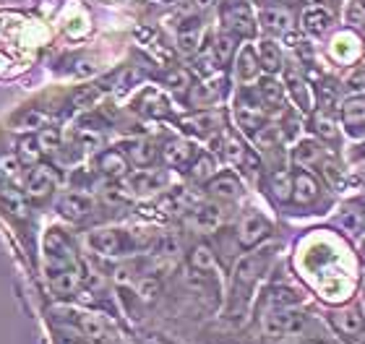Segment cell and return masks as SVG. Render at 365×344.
I'll return each instance as SVG.
<instances>
[{"instance_id": "1", "label": "cell", "mask_w": 365, "mask_h": 344, "mask_svg": "<svg viewBox=\"0 0 365 344\" xmlns=\"http://www.w3.org/2000/svg\"><path fill=\"white\" fill-rule=\"evenodd\" d=\"M222 19H225V26L230 29V34H235V37H253V34H256V24H253L251 8L245 6L243 0L227 3L225 11H222Z\"/></svg>"}, {"instance_id": "2", "label": "cell", "mask_w": 365, "mask_h": 344, "mask_svg": "<svg viewBox=\"0 0 365 344\" xmlns=\"http://www.w3.org/2000/svg\"><path fill=\"white\" fill-rule=\"evenodd\" d=\"M86 243L94 253L102 256H120L128 248V237L123 235L120 229H94L86 235Z\"/></svg>"}, {"instance_id": "3", "label": "cell", "mask_w": 365, "mask_h": 344, "mask_svg": "<svg viewBox=\"0 0 365 344\" xmlns=\"http://www.w3.org/2000/svg\"><path fill=\"white\" fill-rule=\"evenodd\" d=\"M305 326V318L300 313H292V311H272V313L264 316V329H267L269 337H284V334H295Z\"/></svg>"}, {"instance_id": "4", "label": "cell", "mask_w": 365, "mask_h": 344, "mask_svg": "<svg viewBox=\"0 0 365 344\" xmlns=\"http://www.w3.org/2000/svg\"><path fill=\"white\" fill-rule=\"evenodd\" d=\"M267 235H269V222L261 214H245L240 227H237V243L243 245V248L259 245Z\"/></svg>"}, {"instance_id": "5", "label": "cell", "mask_w": 365, "mask_h": 344, "mask_svg": "<svg viewBox=\"0 0 365 344\" xmlns=\"http://www.w3.org/2000/svg\"><path fill=\"white\" fill-rule=\"evenodd\" d=\"M329 321L334 326L342 337H360L365 331V318L360 313L358 308H344V311H334V313L329 316Z\"/></svg>"}, {"instance_id": "6", "label": "cell", "mask_w": 365, "mask_h": 344, "mask_svg": "<svg viewBox=\"0 0 365 344\" xmlns=\"http://www.w3.org/2000/svg\"><path fill=\"white\" fill-rule=\"evenodd\" d=\"M58 185V175H55L53 167L47 165H39L29 172V180H26V191H29L31 199H47L50 193L55 191Z\"/></svg>"}, {"instance_id": "7", "label": "cell", "mask_w": 365, "mask_h": 344, "mask_svg": "<svg viewBox=\"0 0 365 344\" xmlns=\"http://www.w3.org/2000/svg\"><path fill=\"white\" fill-rule=\"evenodd\" d=\"M342 123L355 138L365 136V97H350L342 105Z\"/></svg>"}, {"instance_id": "8", "label": "cell", "mask_w": 365, "mask_h": 344, "mask_svg": "<svg viewBox=\"0 0 365 344\" xmlns=\"http://www.w3.org/2000/svg\"><path fill=\"white\" fill-rule=\"evenodd\" d=\"M91 209H94V204H91V199L86 193H66V196L58 201V212H61L66 219H71V222H81L84 217L91 214Z\"/></svg>"}, {"instance_id": "9", "label": "cell", "mask_w": 365, "mask_h": 344, "mask_svg": "<svg viewBox=\"0 0 365 344\" xmlns=\"http://www.w3.org/2000/svg\"><path fill=\"white\" fill-rule=\"evenodd\" d=\"M76 326L86 339H91V342L99 344V342H107V339H110V326L105 323V318H102V316L76 313Z\"/></svg>"}, {"instance_id": "10", "label": "cell", "mask_w": 365, "mask_h": 344, "mask_svg": "<svg viewBox=\"0 0 365 344\" xmlns=\"http://www.w3.org/2000/svg\"><path fill=\"white\" fill-rule=\"evenodd\" d=\"M292 199H295V204H303V207L319 199V183H316V177L311 172H295V177H292Z\"/></svg>"}, {"instance_id": "11", "label": "cell", "mask_w": 365, "mask_h": 344, "mask_svg": "<svg viewBox=\"0 0 365 344\" xmlns=\"http://www.w3.org/2000/svg\"><path fill=\"white\" fill-rule=\"evenodd\" d=\"M162 154H165V162H168L170 167H188L196 152H193V146H190L188 141L170 138L168 144H165V149H162Z\"/></svg>"}, {"instance_id": "12", "label": "cell", "mask_w": 365, "mask_h": 344, "mask_svg": "<svg viewBox=\"0 0 365 344\" xmlns=\"http://www.w3.org/2000/svg\"><path fill=\"white\" fill-rule=\"evenodd\" d=\"M264 271V256H245L235 266V284L237 287H251Z\"/></svg>"}, {"instance_id": "13", "label": "cell", "mask_w": 365, "mask_h": 344, "mask_svg": "<svg viewBox=\"0 0 365 344\" xmlns=\"http://www.w3.org/2000/svg\"><path fill=\"white\" fill-rule=\"evenodd\" d=\"M206 188H209V193H212L214 199H237L240 196V180L232 172L214 175Z\"/></svg>"}, {"instance_id": "14", "label": "cell", "mask_w": 365, "mask_h": 344, "mask_svg": "<svg viewBox=\"0 0 365 344\" xmlns=\"http://www.w3.org/2000/svg\"><path fill=\"white\" fill-rule=\"evenodd\" d=\"M201 45V21L198 19H188V21H182L180 31H178V47H180V53L185 55H193Z\"/></svg>"}, {"instance_id": "15", "label": "cell", "mask_w": 365, "mask_h": 344, "mask_svg": "<svg viewBox=\"0 0 365 344\" xmlns=\"http://www.w3.org/2000/svg\"><path fill=\"white\" fill-rule=\"evenodd\" d=\"M84 276L76 274L73 269H50V282H53V290L58 295H71V292L78 290V284H81Z\"/></svg>"}, {"instance_id": "16", "label": "cell", "mask_w": 365, "mask_h": 344, "mask_svg": "<svg viewBox=\"0 0 365 344\" xmlns=\"http://www.w3.org/2000/svg\"><path fill=\"white\" fill-rule=\"evenodd\" d=\"M292 14H289L287 8H264L261 11V24L267 26V29L277 31V34H284V31L292 29Z\"/></svg>"}, {"instance_id": "17", "label": "cell", "mask_w": 365, "mask_h": 344, "mask_svg": "<svg viewBox=\"0 0 365 344\" xmlns=\"http://www.w3.org/2000/svg\"><path fill=\"white\" fill-rule=\"evenodd\" d=\"M99 172H105V175H110V177L128 175V160L123 157V152L110 149V152H105L99 157Z\"/></svg>"}, {"instance_id": "18", "label": "cell", "mask_w": 365, "mask_h": 344, "mask_svg": "<svg viewBox=\"0 0 365 344\" xmlns=\"http://www.w3.org/2000/svg\"><path fill=\"white\" fill-rule=\"evenodd\" d=\"M162 183H165V175L162 172H154V170H141L138 175H133L128 180L130 191L133 193H152V191H160Z\"/></svg>"}, {"instance_id": "19", "label": "cell", "mask_w": 365, "mask_h": 344, "mask_svg": "<svg viewBox=\"0 0 365 344\" xmlns=\"http://www.w3.org/2000/svg\"><path fill=\"white\" fill-rule=\"evenodd\" d=\"M0 207L6 209L11 217H19V219H26V217H29L26 199H24L19 191H14V188H6V191L0 193Z\"/></svg>"}, {"instance_id": "20", "label": "cell", "mask_w": 365, "mask_h": 344, "mask_svg": "<svg viewBox=\"0 0 365 344\" xmlns=\"http://www.w3.org/2000/svg\"><path fill=\"white\" fill-rule=\"evenodd\" d=\"M303 26L311 34H324L331 26V14L327 8H308L303 14Z\"/></svg>"}, {"instance_id": "21", "label": "cell", "mask_w": 365, "mask_h": 344, "mask_svg": "<svg viewBox=\"0 0 365 344\" xmlns=\"http://www.w3.org/2000/svg\"><path fill=\"white\" fill-rule=\"evenodd\" d=\"M190 269H196L198 274H209V271H217V259H214V251L209 245H196L190 251Z\"/></svg>"}, {"instance_id": "22", "label": "cell", "mask_w": 365, "mask_h": 344, "mask_svg": "<svg viewBox=\"0 0 365 344\" xmlns=\"http://www.w3.org/2000/svg\"><path fill=\"white\" fill-rule=\"evenodd\" d=\"M292 160H295L297 167H316V165L324 160V152H321V146L316 144V141H303V144L295 149Z\"/></svg>"}, {"instance_id": "23", "label": "cell", "mask_w": 365, "mask_h": 344, "mask_svg": "<svg viewBox=\"0 0 365 344\" xmlns=\"http://www.w3.org/2000/svg\"><path fill=\"white\" fill-rule=\"evenodd\" d=\"M269 191H272L274 201L292 199V177H289V172H282V170L272 172V177H269Z\"/></svg>"}, {"instance_id": "24", "label": "cell", "mask_w": 365, "mask_h": 344, "mask_svg": "<svg viewBox=\"0 0 365 344\" xmlns=\"http://www.w3.org/2000/svg\"><path fill=\"white\" fill-rule=\"evenodd\" d=\"M259 66H261V68H267L269 73H274V71L282 68V53H279V47L274 45L272 39L261 42V47H259Z\"/></svg>"}, {"instance_id": "25", "label": "cell", "mask_w": 365, "mask_h": 344, "mask_svg": "<svg viewBox=\"0 0 365 344\" xmlns=\"http://www.w3.org/2000/svg\"><path fill=\"white\" fill-rule=\"evenodd\" d=\"M311 125H313V133H319L324 141H336V136H339L334 118H331L329 113H316L313 115Z\"/></svg>"}, {"instance_id": "26", "label": "cell", "mask_w": 365, "mask_h": 344, "mask_svg": "<svg viewBox=\"0 0 365 344\" xmlns=\"http://www.w3.org/2000/svg\"><path fill=\"white\" fill-rule=\"evenodd\" d=\"M128 157L133 165L146 167V165H152V162L157 160V149H154V144H149V141H133V144L128 146Z\"/></svg>"}, {"instance_id": "27", "label": "cell", "mask_w": 365, "mask_h": 344, "mask_svg": "<svg viewBox=\"0 0 365 344\" xmlns=\"http://www.w3.org/2000/svg\"><path fill=\"white\" fill-rule=\"evenodd\" d=\"M214 61L220 63V66H225V63L232 58V53H235V34H227V31H222L220 37L214 39Z\"/></svg>"}, {"instance_id": "28", "label": "cell", "mask_w": 365, "mask_h": 344, "mask_svg": "<svg viewBox=\"0 0 365 344\" xmlns=\"http://www.w3.org/2000/svg\"><path fill=\"white\" fill-rule=\"evenodd\" d=\"M220 219H222V212L217 207H212V204L198 207L196 212H193V224H196L198 229H214L220 224Z\"/></svg>"}, {"instance_id": "29", "label": "cell", "mask_w": 365, "mask_h": 344, "mask_svg": "<svg viewBox=\"0 0 365 344\" xmlns=\"http://www.w3.org/2000/svg\"><path fill=\"white\" fill-rule=\"evenodd\" d=\"M336 224H339L344 232L355 235V232H360V229L365 227V217H363V212H358V209H344V212L336 214Z\"/></svg>"}, {"instance_id": "30", "label": "cell", "mask_w": 365, "mask_h": 344, "mask_svg": "<svg viewBox=\"0 0 365 344\" xmlns=\"http://www.w3.org/2000/svg\"><path fill=\"white\" fill-rule=\"evenodd\" d=\"M214 157H209V154H201V157H198L196 162H193V165H190V177H193V180H198V183H206V180H212L214 177Z\"/></svg>"}, {"instance_id": "31", "label": "cell", "mask_w": 365, "mask_h": 344, "mask_svg": "<svg viewBox=\"0 0 365 344\" xmlns=\"http://www.w3.org/2000/svg\"><path fill=\"white\" fill-rule=\"evenodd\" d=\"M217 97H220V89H214L212 84H196L193 92H190V105H193V108H206V105H212Z\"/></svg>"}, {"instance_id": "32", "label": "cell", "mask_w": 365, "mask_h": 344, "mask_svg": "<svg viewBox=\"0 0 365 344\" xmlns=\"http://www.w3.org/2000/svg\"><path fill=\"white\" fill-rule=\"evenodd\" d=\"M182 125L188 130H193V133H198V136H206V133H212L214 125H217V118L214 115H193V118H185L182 120Z\"/></svg>"}, {"instance_id": "33", "label": "cell", "mask_w": 365, "mask_h": 344, "mask_svg": "<svg viewBox=\"0 0 365 344\" xmlns=\"http://www.w3.org/2000/svg\"><path fill=\"white\" fill-rule=\"evenodd\" d=\"M256 71H259V63H256V55H253L251 47H245L240 58H237V76L243 78V81H251L256 76Z\"/></svg>"}, {"instance_id": "34", "label": "cell", "mask_w": 365, "mask_h": 344, "mask_svg": "<svg viewBox=\"0 0 365 344\" xmlns=\"http://www.w3.org/2000/svg\"><path fill=\"white\" fill-rule=\"evenodd\" d=\"M19 172H21V160L16 154H0V180L14 183Z\"/></svg>"}, {"instance_id": "35", "label": "cell", "mask_w": 365, "mask_h": 344, "mask_svg": "<svg viewBox=\"0 0 365 344\" xmlns=\"http://www.w3.org/2000/svg\"><path fill=\"white\" fill-rule=\"evenodd\" d=\"M237 120H240V125H243L245 130L256 133V130L264 125V115H261L256 108H245V105H240V108H237Z\"/></svg>"}, {"instance_id": "36", "label": "cell", "mask_w": 365, "mask_h": 344, "mask_svg": "<svg viewBox=\"0 0 365 344\" xmlns=\"http://www.w3.org/2000/svg\"><path fill=\"white\" fill-rule=\"evenodd\" d=\"M259 94H261V100L267 102V105H279L282 102V86L277 84V81H272V78H264L259 86Z\"/></svg>"}, {"instance_id": "37", "label": "cell", "mask_w": 365, "mask_h": 344, "mask_svg": "<svg viewBox=\"0 0 365 344\" xmlns=\"http://www.w3.org/2000/svg\"><path fill=\"white\" fill-rule=\"evenodd\" d=\"M160 292H162V284L157 276H146V279H141V284H138V295H141L144 303H154V300L160 298Z\"/></svg>"}, {"instance_id": "38", "label": "cell", "mask_w": 365, "mask_h": 344, "mask_svg": "<svg viewBox=\"0 0 365 344\" xmlns=\"http://www.w3.org/2000/svg\"><path fill=\"white\" fill-rule=\"evenodd\" d=\"M39 152H42V146H39L37 136H24L21 141H19V154H21L26 162H37Z\"/></svg>"}, {"instance_id": "39", "label": "cell", "mask_w": 365, "mask_h": 344, "mask_svg": "<svg viewBox=\"0 0 365 344\" xmlns=\"http://www.w3.org/2000/svg\"><path fill=\"white\" fill-rule=\"evenodd\" d=\"M76 141H78V146H81V149H86V152H97V149H102V136H99L97 130H91V128L78 130Z\"/></svg>"}, {"instance_id": "40", "label": "cell", "mask_w": 365, "mask_h": 344, "mask_svg": "<svg viewBox=\"0 0 365 344\" xmlns=\"http://www.w3.org/2000/svg\"><path fill=\"white\" fill-rule=\"evenodd\" d=\"M267 295H269V303H272V306H277V308H282V306H292V303H297V300H300V295H297V292L284 290V287L269 290Z\"/></svg>"}, {"instance_id": "41", "label": "cell", "mask_w": 365, "mask_h": 344, "mask_svg": "<svg viewBox=\"0 0 365 344\" xmlns=\"http://www.w3.org/2000/svg\"><path fill=\"white\" fill-rule=\"evenodd\" d=\"M16 123L21 125V128H42L45 125V113H39V110H26L24 115L16 118Z\"/></svg>"}, {"instance_id": "42", "label": "cell", "mask_w": 365, "mask_h": 344, "mask_svg": "<svg viewBox=\"0 0 365 344\" xmlns=\"http://www.w3.org/2000/svg\"><path fill=\"white\" fill-rule=\"evenodd\" d=\"M162 81H165L170 89H178V92H180V89H185V86H188V73H185L182 68H173V71H168V73H165V78H162Z\"/></svg>"}, {"instance_id": "43", "label": "cell", "mask_w": 365, "mask_h": 344, "mask_svg": "<svg viewBox=\"0 0 365 344\" xmlns=\"http://www.w3.org/2000/svg\"><path fill=\"white\" fill-rule=\"evenodd\" d=\"M37 141H39V146L45 149V152H55L58 149V130H53V128H45V130H39V136H37Z\"/></svg>"}, {"instance_id": "44", "label": "cell", "mask_w": 365, "mask_h": 344, "mask_svg": "<svg viewBox=\"0 0 365 344\" xmlns=\"http://www.w3.org/2000/svg\"><path fill=\"white\" fill-rule=\"evenodd\" d=\"M289 84H292V94H295V100H300V108L303 110H308L311 108V102H308V97H305V89H303V81H297L295 76L289 78Z\"/></svg>"}, {"instance_id": "45", "label": "cell", "mask_w": 365, "mask_h": 344, "mask_svg": "<svg viewBox=\"0 0 365 344\" xmlns=\"http://www.w3.org/2000/svg\"><path fill=\"white\" fill-rule=\"evenodd\" d=\"M138 344H168L162 337H157V334H146V337L138 339Z\"/></svg>"}, {"instance_id": "46", "label": "cell", "mask_w": 365, "mask_h": 344, "mask_svg": "<svg viewBox=\"0 0 365 344\" xmlns=\"http://www.w3.org/2000/svg\"><path fill=\"white\" fill-rule=\"evenodd\" d=\"M350 81H352V86H355V84H360V81H363V84H365V66H360V68L355 71V73H352V78H350Z\"/></svg>"}, {"instance_id": "47", "label": "cell", "mask_w": 365, "mask_h": 344, "mask_svg": "<svg viewBox=\"0 0 365 344\" xmlns=\"http://www.w3.org/2000/svg\"><path fill=\"white\" fill-rule=\"evenodd\" d=\"M212 3L214 0H190V6L196 8V11H204V8H209Z\"/></svg>"}, {"instance_id": "48", "label": "cell", "mask_w": 365, "mask_h": 344, "mask_svg": "<svg viewBox=\"0 0 365 344\" xmlns=\"http://www.w3.org/2000/svg\"><path fill=\"white\" fill-rule=\"evenodd\" d=\"M360 261L365 264V243H363V248H360Z\"/></svg>"}, {"instance_id": "49", "label": "cell", "mask_w": 365, "mask_h": 344, "mask_svg": "<svg viewBox=\"0 0 365 344\" xmlns=\"http://www.w3.org/2000/svg\"><path fill=\"white\" fill-rule=\"evenodd\" d=\"M58 344H78V342H73V339H61Z\"/></svg>"}, {"instance_id": "50", "label": "cell", "mask_w": 365, "mask_h": 344, "mask_svg": "<svg viewBox=\"0 0 365 344\" xmlns=\"http://www.w3.org/2000/svg\"><path fill=\"white\" fill-rule=\"evenodd\" d=\"M284 3H303V0H284Z\"/></svg>"}, {"instance_id": "51", "label": "cell", "mask_w": 365, "mask_h": 344, "mask_svg": "<svg viewBox=\"0 0 365 344\" xmlns=\"http://www.w3.org/2000/svg\"><path fill=\"white\" fill-rule=\"evenodd\" d=\"M305 344H324V342H305Z\"/></svg>"}, {"instance_id": "52", "label": "cell", "mask_w": 365, "mask_h": 344, "mask_svg": "<svg viewBox=\"0 0 365 344\" xmlns=\"http://www.w3.org/2000/svg\"><path fill=\"white\" fill-rule=\"evenodd\" d=\"M115 344H125V342H115Z\"/></svg>"}]
</instances>
